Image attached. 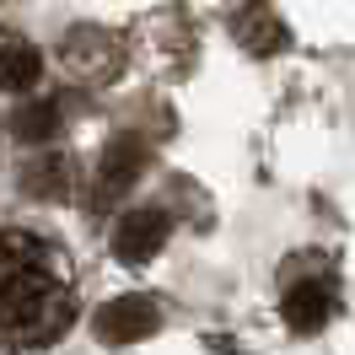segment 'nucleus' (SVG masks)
<instances>
[{"mask_svg":"<svg viewBox=\"0 0 355 355\" xmlns=\"http://www.w3.org/2000/svg\"><path fill=\"white\" fill-rule=\"evenodd\" d=\"M151 329H156V307L146 296H119L97 312V339H108V345H135Z\"/></svg>","mask_w":355,"mask_h":355,"instance_id":"4","label":"nucleus"},{"mask_svg":"<svg viewBox=\"0 0 355 355\" xmlns=\"http://www.w3.org/2000/svg\"><path fill=\"white\" fill-rule=\"evenodd\" d=\"M232 33H237V44H243L248 54H280V49L291 44L286 22L275 17V6H264V0H243V6L232 11Z\"/></svg>","mask_w":355,"mask_h":355,"instance_id":"3","label":"nucleus"},{"mask_svg":"<svg viewBox=\"0 0 355 355\" xmlns=\"http://www.w3.org/2000/svg\"><path fill=\"white\" fill-rule=\"evenodd\" d=\"M113 38L108 33H97V27H76L65 38V65L76 70V76H108L113 70Z\"/></svg>","mask_w":355,"mask_h":355,"instance_id":"7","label":"nucleus"},{"mask_svg":"<svg viewBox=\"0 0 355 355\" xmlns=\"http://www.w3.org/2000/svg\"><path fill=\"white\" fill-rule=\"evenodd\" d=\"M54 130H60L54 103H17V113H11V135H17V140H27V146H49Z\"/></svg>","mask_w":355,"mask_h":355,"instance_id":"9","label":"nucleus"},{"mask_svg":"<svg viewBox=\"0 0 355 355\" xmlns=\"http://www.w3.org/2000/svg\"><path fill=\"white\" fill-rule=\"evenodd\" d=\"M44 81V54L22 38H11V44H0V92H11V97H27V92Z\"/></svg>","mask_w":355,"mask_h":355,"instance_id":"6","label":"nucleus"},{"mask_svg":"<svg viewBox=\"0 0 355 355\" xmlns=\"http://www.w3.org/2000/svg\"><path fill=\"white\" fill-rule=\"evenodd\" d=\"M339 312V286H334L329 269H312V275H286L280 286V318L296 334H318Z\"/></svg>","mask_w":355,"mask_h":355,"instance_id":"2","label":"nucleus"},{"mask_svg":"<svg viewBox=\"0 0 355 355\" xmlns=\"http://www.w3.org/2000/svg\"><path fill=\"white\" fill-rule=\"evenodd\" d=\"M140 162H146V151H140V140H135V135L113 140L108 156H103V167H97V189H103V200L130 189L135 178H140Z\"/></svg>","mask_w":355,"mask_h":355,"instance_id":"8","label":"nucleus"},{"mask_svg":"<svg viewBox=\"0 0 355 355\" xmlns=\"http://www.w3.org/2000/svg\"><path fill=\"white\" fill-rule=\"evenodd\" d=\"M27 183H33V194H65V162L44 156V162L27 173Z\"/></svg>","mask_w":355,"mask_h":355,"instance_id":"10","label":"nucleus"},{"mask_svg":"<svg viewBox=\"0 0 355 355\" xmlns=\"http://www.w3.org/2000/svg\"><path fill=\"white\" fill-rule=\"evenodd\" d=\"M162 243H167V216L162 210H130L119 221V232H113V253L124 264H146Z\"/></svg>","mask_w":355,"mask_h":355,"instance_id":"5","label":"nucleus"},{"mask_svg":"<svg viewBox=\"0 0 355 355\" xmlns=\"http://www.w3.org/2000/svg\"><path fill=\"white\" fill-rule=\"evenodd\" d=\"M70 248L38 221H0V350H49L76 323Z\"/></svg>","mask_w":355,"mask_h":355,"instance_id":"1","label":"nucleus"}]
</instances>
